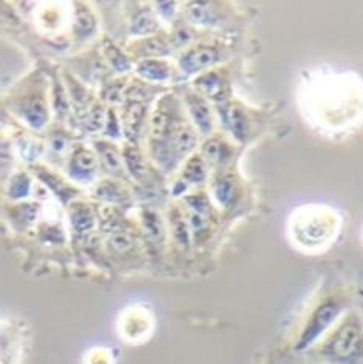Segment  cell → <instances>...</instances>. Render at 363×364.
I'll use <instances>...</instances> for the list:
<instances>
[{"mask_svg":"<svg viewBox=\"0 0 363 364\" xmlns=\"http://www.w3.org/2000/svg\"><path fill=\"white\" fill-rule=\"evenodd\" d=\"M295 240L306 247H317L331 238L332 218L326 212H303L295 221Z\"/></svg>","mask_w":363,"mask_h":364,"instance_id":"cell-1","label":"cell"},{"mask_svg":"<svg viewBox=\"0 0 363 364\" xmlns=\"http://www.w3.org/2000/svg\"><path fill=\"white\" fill-rule=\"evenodd\" d=\"M331 355L347 361L363 360V329L356 321L344 324L334 336Z\"/></svg>","mask_w":363,"mask_h":364,"instance_id":"cell-2","label":"cell"},{"mask_svg":"<svg viewBox=\"0 0 363 364\" xmlns=\"http://www.w3.org/2000/svg\"><path fill=\"white\" fill-rule=\"evenodd\" d=\"M221 51L215 47H207V45H201L194 50L187 51L179 60L181 70L186 75H195V73H201L203 70L212 67L214 63L220 62Z\"/></svg>","mask_w":363,"mask_h":364,"instance_id":"cell-3","label":"cell"},{"mask_svg":"<svg viewBox=\"0 0 363 364\" xmlns=\"http://www.w3.org/2000/svg\"><path fill=\"white\" fill-rule=\"evenodd\" d=\"M187 105H189L190 116H192L198 130L203 134H207L212 130V114H211V110H209L207 104L204 102V99L196 95H190L187 99Z\"/></svg>","mask_w":363,"mask_h":364,"instance_id":"cell-4","label":"cell"},{"mask_svg":"<svg viewBox=\"0 0 363 364\" xmlns=\"http://www.w3.org/2000/svg\"><path fill=\"white\" fill-rule=\"evenodd\" d=\"M212 193L215 201L221 207H231L235 203V195H237V186L231 176L220 175L215 178L212 186Z\"/></svg>","mask_w":363,"mask_h":364,"instance_id":"cell-5","label":"cell"},{"mask_svg":"<svg viewBox=\"0 0 363 364\" xmlns=\"http://www.w3.org/2000/svg\"><path fill=\"white\" fill-rule=\"evenodd\" d=\"M224 124L233 134V138L238 141H244L248 136V119L240 108L228 107L224 110Z\"/></svg>","mask_w":363,"mask_h":364,"instance_id":"cell-6","label":"cell"},{"mask_svg":"<svg viewBox=\"0 0 363 364\" xmlns=\"http://www.w3.org/2000/svg\"><path fill=\"white\" fill-rule=\"evenodd\" d=\"M204 154L214 164H223L229 159L231 149L228 144L221 142L220 139H212L204 145Z\"/></svg>","mask_w":363,"mask_h":364,"instance_id":"cell-7","label":"cell"},{"mask_svg":"<svg viewBox=\"0 0 363 364\" xmlns=\"http://www.w3.org/2000/svg\"><path fill=\"white\" fill-rule=\"evenodd\" d=\"M207 178V171H206V166L204 161L195 156L187 162V166L184 168V179L190 184H201Z\"/></svg>","mask_w":363,"mask_h":364,"instance_id":"cell-8","label":"cell"},{"mask_svg":"<svg viewBox=\"0 0 363 364\" xmlns=\"http://www.w3.org/2000/svg\"><path fill=\"white\" fill-rule=\"evenodd\" d=\"M189 17L190 21H194L199 25H214L218 21L215 11H212L206 4H195L190 6Z\"/></svg>","mask_w":363,"mask_h":364,"instance_id":"cell-9","label":"cell"},{"mask_svg":"<svg viewBox=\"0 0 363 364\" xmlns=\"http://www.w3.org/2000/svg\"><path fill=\"white\" fill-rule=\"evenodd\" d=\"M140 71L142 76L149 77V79H157V80H162L169 76V70L164 63L155 62V60H149V62L141 63Z\"/></svg>","mask_w":363,"mask_h":364,"instance_id":"cell-10","label":"cell"},{"mask_svg":"<svg viewBox=\"0 0 363 364\" xmlns=\"http://www.w3.org/2000/svg\"><path fill=\"white\" fill-rule=\"evenodd\" d=\"M112 245L116 250H129L132 247V238L125 233H116L112 238Z\"/></svg>","mask_w":363,"mask_h":364,"instance_id":"cell-11","label":"cell"}]
</instances>
